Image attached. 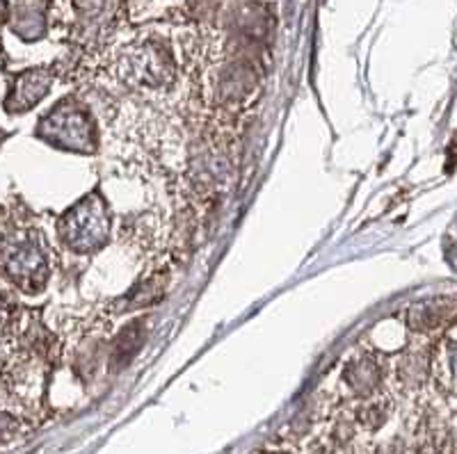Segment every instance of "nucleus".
Returning a JSON list of instances; mask_svg holds the SVG:
<instances>
[{
    "mask_svg": "<svg viewBox=\"0 0 457 454\" xmlns=\"http://www.w3.org/2000/svg\"><path fill=\"white\" fill-rule=\"evenodd\" d=\"M114 73L129 83V87L133 85L137 89H165L177 80V64L167 48L156 46L149 39H140L129 44L117 55Z\"/></svg>",
    "mask_w": 457,
    "mask_h": 454,
    "instance_id": "obj_1",
    "label": "nucleus"
},
{
    "mask_svg": "<svg viewBox=\"0 0 457 454\" xmlns=\"http://www.w3.org/2000/svg\"><path fill=\"white\" fill-rule=\"evenodd\" d=\"M42 235L32 231H14L0 235V268L5 269L7 279L26 285H39L46 277Z\"/></svg>",
    "mask_w": 457,
    "mask_h": 454,
    "instance_id": "obj_2",
    "label": "nucleus"
},
{
    "mask_svg": "<svg viewBox=\"0 0 457 454\" xmlns=\"http://www.w3.org/2000/svg\"><path fill=\"white\" fill-rule=\"evenodd\" d=\"M110 228V215L104 199L96 194L71 208L62 219V235L73 252H92L105 243Z\"/></svg>",
    "mask_w": 457,
    "mask_h": 454,
    "instance_id": "obj_3",
    "label": "nucleus"
},
{
    "mask_svg": "<svg viewBox=\"0 0 457 454\" xmlns=\"http://www.w3.org/2000/svg\"><path fill=\"white\" fill-rule=\"evenodd\" d=\"M10 306H7L5 297L0 294V345L7 341V334H10Z\"/></svg>",
    "mask_w": 457,
    "mask_h": 454,
    "instance_id": "obj_4",
    "label": "nucleus"
}]
</instances>
